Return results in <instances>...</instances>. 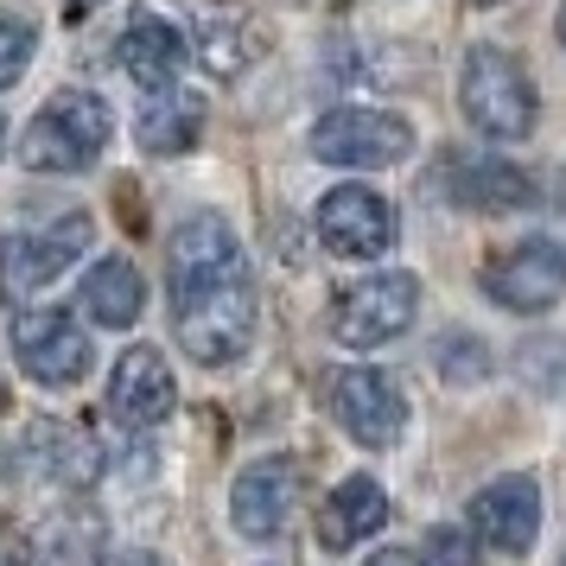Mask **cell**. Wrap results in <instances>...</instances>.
Listing matches in <instances>:
<instances>
[{
    "instance_id": "obj_23",
    "label": "cell",
    "mask_w": 566,
    "mask_h": 566,
    "mask_svg": "<svg viewBox=\"0 0 566 566\" xmlns=\"http://www.w3.org/2000/svg\"><path fill=\"white\" fill-rule=\"evenodd\" d=\"M427 566H478L471 560V541L459 535V528H433V541H427V554H420Z\"/></svg>"
},
{
    "instance_id": "obj_18",
    "label": "cell",
    "mask_w": 566,
    "mask_h": 566,
    "mask_svg": "<svg viewBox=\"0 0 566 566\" xmlns=\"http://www.w3.org/2000/svg\"><path fill=\"white\" fill-rule=\"evenodd\" d=\"M134 134H140L147 154H191L198 134H205V96H191V90H159V96H147Z\"/></svg>"
},
{
    "instance_id": "obj_13",
    "label": "cell",
    "mask_w": 566,
    "mask_h": 566,
    "mask_svg": "<svg viewBox=\"0 0 566 566\" xmlns=\"http://www.w3.org/2000/svg\"><path fill=\"white\" fill-rule=\"evenodd\" d=\"M300 503V464L293 459H255L230 490V522L249 541H268L286 528V515Z\"/></svg>"
},
{
    "instance_id": "obj_14",
    "label": "cell",
    "mask_w": 566,
    "mask_h": 566,
    "mask_svg": "<svg viewBox=\"0 0 566 566\" xmlns=\"http://www.w3.org/2000/svg\"><path fill=\"white\" fill-rule=\"evenodd\" d=\"M191 27H198V57L217 77H242L261 57V32L235 0H191Z\"/></svg>"
},
{
    "instance_id": "obj_25",
    "label": "cell",
    "mask_w": 566,
    "mask_h": 566,
    "mask_svg": "<svg viewBox=\"0 0 566 566\" xmlns=\"http://www.w3.org/2000/svg\"><path fill=\"white\" fill-rule=\"evenodd\" d=\"M90 7H103V0H71V13H90Z\"/></svg>"
},
{
    "instance_id": "obj_5",
    "label": "cell",
    "mask_w": 566,
    "mask_h": 566,
    "mask_svg": "<svg viewBox=\"0 0 566 566\" xmlns=\"http://www.w3.org/2000/svg\"><path fill=\"white\" fill-rule=\"evenodd\" d=\"M420 312V281L413 274H369V281L344 286L332 306V332L350 350H376L388 337H401Z\"/></svg>"
},
{
    "instance_id": "obj_24",
    "label": "cell",
    "mask_w": 566,
    "mask_h": 566,
    "mask_svg": "<svg viewBox=\"0 0 566 566\" xmlns=\"http://www.w3.org/2000/svg\"><path fill=\"white\" fill-rule=\"evenodd\" d=\"M369 566H427L413 547H382V554H369Z\"/></svg>"
},
{
    "instance_id": "obj_16",
    "label": "cell",
    "mask_w": 566,
    "mask_h": 566,
    "mask_svg": "<svg viewBox=\"0 0 566 566\" xmlns=\"http://www.w3.org/2000/svg\"><path fill=\"white\" fill-rule=\"evenodd\" d=\"M77 306L90 325H103V332H128L134 318L147 312V281H140V268L128 255H108L96 261L77 286Z\"/></svg>"
},
{
    "instance_id": "obj_11",
    "label": "cell",
    "mask_w": 566,
    "mask_h": 566,
    "mask_svg": "<svg viewBox=\"0 0 566 566\" xmlns=\"http://www.w3.org/2000/svg\"><path fill=\"white\" fill-rule=\"evenodd\" d=\"M471 535L484 541L490 554H528L535 535H541V484L528 471L490 478V484L471 496Z\"/></svg>"
},
{
    "instance_id": "obj_2",
    "label": "cell",
    "mask_w": 566,
    "mask_h": 566,
    "mask_svg": "<svg viewBox=\"0 0 566 566\" xmlns=\"http://www.w3.org/2000/svg\"><path fill=\"white\" fill-rule=\"evenodd\" d=\"M115 115L96 90H57L20 134V166L32 172H90L103 159Z\"/></svg>"
},
{
    "instance_id": "obj_8",
    "label": "cell",
    "mask_w": 566,
    "mask_h": 566,
    "mask_svg": "<svg viewBox=\"0 0 566 566\" xmlns=\"http://www.w3.org/2000/svg\"><path fill=\"white\" fill-rule=\"evenodd\" d=\"M318 242L344 261H376L395 249V205L369 185H337L318 198Z\"/></svg>"
},
{
    "instance_id": "obj_12",
    "label": "cell",
    "mask_w": 566,
    "mask_h": 566,
    "mask_svg": "<svg viewBox=\"0 0 566 566\" xmlns=\"http://www.w3.org/2000/svg\"><path fill=\"white\" fill-rule=\"evenodd\" d=\"M179 401V388H172V369L159 357L154 344H134L115 357V376H108V413L122 420V427H159L166 413Z\"/></svg>"
},
{
    "instance_id": "obj_6",
    "label": "cell",
    "mask_w": 566,
    "mask_h": 566,
    "mask_svg": "<svg viewBox=\"0 0 566 566\" xmlns=\"http://www.w3.org/2000/svg\"><path fill=\"white\" fill-rule=\"evenodd\" d=\"M13 357L27 369L32 382L45 388H71L90 376V332H83L71 312L57 306H32V312H13Z\"/></svg>"
},
{
    "instance_id": "obj_3",
    "label": "cell",
    "mask_w": 566,
    "mask_h": 566,
    "mask_svg": "<svg viewBox=\"0 0 566 566\" xmlns=\"http://www.w3.org/2000/svg\"><path fill=\"white\" fill-rule=\"evenodd\" d=\"M459 108L464 122L490 140H528L535 134V77L522 71V57H510L503 45H471L459 71Z\"/></svg>"
},
{
    "instance_id": "obj_4",
    "label": "cell",
    "mask_w": 566,
    "mask_h": 566,
    "mask_svg": "<svg viewBox=\"0 0 566 566\" xmlns=\"http://www.w3.org/2000/svg\"><path fill=\"white\" fill-rule=\"evenodd\" d=\"M312 154L325 159V166L382 172V166H401L413 154V128L401 115H382V108H332L312 128Z\"/></svg>"
},
{
    "instance_id": "obj_26",
    "label": "cell",
    "mask_w": 566,
    "mask_h": 566,
    "mask_svg": "<svg viewBox=\"0 0 566 566\" xmlns=\"http://www.w3.org/2000/svg\"><path fill=\"white\" fill-rule=\"evenodd\" d=\"M554 27H560V45H566V7H560V20H554Z\"/></svg>"
},
{
    "instance_id": "obj_15",
    "label": "cell",
    "mask_w": 566,
    "mask_h": 566,
    "mask_svg": "<svg viewBox=\"0 0 566 566\" xmlns=\"http://www.w3.org/2000/svg\"><path fill=\"white\" fill-rule=\"evenodd\" d=\"M115 57H122V71H128L147 96H159V90H179V71H185V39L159 13H134L128 32H122V45H115Z\"/></svg>"
},
{
    "instance_id": "obj_21",
    "label": "cell",
    "mask_w": 566,
    "mask_h": 566,
    "mask_svg": "<svg viewBox=\"0 0 566 566\" xmlns=\"http://www.w3.org/2000/svg\"><path fill=\"white\" fill-rule=\"evenodd\" d=\"M32 52H39V27H32L27 13H0V90H13V83L27 77Z\"/></svg>"
},
{
    "instance_id": "obj_22",
    "label": "cell",
    "mask_w": 566,
    "mask_h": 566,
    "mask_svg": "<svg viewBox=\"0 0 566 566\" xmlns=\"http://www.w3.org/2000/svg\"><path fill=\"white\" fill-rule=\"evenodd\" d=\"M439 369H446L452 382H484V376H490V357H484V344H478V337L452 332L446 344H439Z\"/></svg>"
},
{
    "instance_id": "obj_9",
    "label": "cell",
    "mask_w": 566,
    "mask_h": 566,
    "mask_svg": "<svg viewBox=\"0 0 566 566\" xmlns=\"http://www.w3.org/2000/svg\"><path fill=\"white\" fill-rule=\"evenodd\" d=\"M325 395H332L337 427L357 446H369V452H388L401 439V427H408V401H401V388L388 382L382 369H337L325 382Z\"/></svg>"
},
{
    "instance_id": "obj_1",
    "label": "cell",
    "mask_w": 566,
    "mask_h": 566,
    "mask_svg": "<svg viewBox=\"0 0 566 566\" xmlns=\"http://www.w3.org/2000/svg\"><path fill=\"white\" fill-rule=\"evenodd\" d=\"M172 274V332L191 363H235L255 337V281L249 261L217 217H191L166 242Z\"/></svg>"
},
{
    "instance_id": "obj_27",
    "label": "cell",
    "mask_w": 566,
    "mask_h": 566,
    "mask_svg": "<svg viewBox=\"0 0 566 566\" xmlns=\"http://www.w3.org/2000/svg\"><path fill=\"white\" fill-rule=\"evenodd\" d=\"M471 7H503V0H471Z\"/></svg>"
},
{
    "instance_id": "obj_7",
    "label": "cell",
    "mask_w": 566,
    "mask_h": 566,
    "mask_svg": "<svg viewBox=\"0 0 566 566\" xmlns=\"http://www.w3.org/2000/svg\"><path fill=\"white\" fill-rule=\"evenodd\" d=\"M566 293V249L554 235H528L484 268V300H496L503 312H522V318H541Z\"/></svg>"
},
{
    "instance_id": "obj_20",
    "label": "cell",
    "mask_w": 566,
    "mask_h": 566,
    "mask_svg": "<svg viewBox=\"0 0 566 566\" xmlns=\"http://www.w3.org/2000/svg\"><path fill=\"white\" fill-rule=\"evenodd\" d=\"M45 554H39V566H96V554H103V522L83 510H64V522H52V535L39 541Z\"/></svg>"
},
{
    "instance_id": "obj_28",
    "label": "cell",
    "mask_w": 566,
    "mask_h": 566,
    "mask_svg": "<svg viewBox=\"0 0 566 566\" xmlns=\"http://www.w3.org/2000/svg\"><path fill=\"white\" fill-rule=\"evenodd\" d=\"M0 147H7V122H0Z\"/></svg>"
},
{
    "instance_id": "obj_10",
    "label": "cell",
    "mask_w": 566,
    "mask_h": 566,
    "mask_svg": "<svg viewBox=\"0 0 566 566\" xmlns=\"http://www.w3.org/2000/svg\"><path fill=\"white\" fill-rule=\"evenodd\" d=\"M90 235H96V223H90L83 210L45 223L39 235H13V242L0 249V281H7V293H13V300H27V293H39V286H52L71 261H83Z\"/></svg>"
},
{
    "instance_id": "obj_19",
    "label": "cell",
    "mask_w": 566,
    "mask_h": 566,
    "mask_svg": "<svg viewBox=\"0 0 566 566\" xmlns=\"http://www.w3.org/2000/svg\"><path fill=\"white\" fill-rule=\"evenodd\" d=\"M459 205H478V210H510V205H528L535 185L522 179L515 166H496V159H478V166H459Z\"/></svg>"
},
{
    "instance_id": "obj_17",
    "label": "cell",
    "mask_w": 566,
    "mask_h": 566,
    "mask_svg": "<svg viewBox=\"0 0 566 566\" xmlns=\"http://www.w3.org/2000/svg\"><path fill=\"white\" fill-rule=\"evenodd\" d=\"M388 522V496L376 478H344V484L318 503V541L325 547H357Z\"/></svg>"
}]
</instances>
